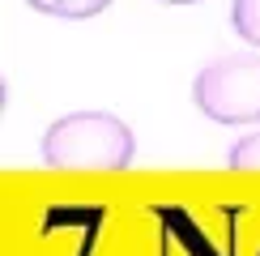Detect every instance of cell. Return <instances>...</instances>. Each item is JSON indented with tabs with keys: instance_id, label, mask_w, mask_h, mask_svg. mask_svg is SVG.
I'll return each instance as SVG.
<instances>
[{
	"instance_id": "obj_1",
	"label": "cell",
	"mask_w": 260,
	"mask_h": 256,
	"mask_svg": "<svg viewBox=\"0 0 260 256\" xmlns=\"http://www.w3.org/2000/svg\"><path fill=\"white\" fill-rule=\"evenodd\" d=\"M137 154V137L111 111H69L47 124L39 158L56 171H124Z\"/></svg>"
},
{
	"instance_id": "obj_2",
	"label": "cell",
	"mask_w": 260,
	"mask_h": 256,
	"mask_svg": "<svg viewBox=\"0 0 260 256\" xmlns=\"http://www.w3.org/2000/svg\"><path fill=\"white\" fill-rule=\"evenodd\" d=\"M192 103L213 124H256L260 120V56L235 51V56L209 60L192 81Z\"/></svg>"
},
{
	"instance_id": "obj_3",
	"label": "cell",
	"mask_w": 260,
	"mask_h": 256,
	"mask_svg": "<svg viewBox=\"0 0 260 256\" xmlns=\"http://www.w3.org/2000/svg\"><path fill=\"white\" fill-rule=\"evenodd\" d=\"M26 5L39 9V13H47V17H60V21H90L111 0H26Z\"/></svg>"
},
{
	"instance_id": "obj_4",
	"label": "cell",
	"mask_w": 260,
	"mask_h": 256,
	"mask_svg": "<svg viewBox=\"0 0 260 256\" xmlns=\"http://www.w3.org/2000/svg\"><path fill=\"white\" fill-rule=\"evenodd\" d=\"M231 26L247 47L260 51V0H231Z\"/></svg>"
},
{
	"instance_id": "obj_5",
	"label": "cell",
	"mask_w": 260,
	"mask_h": 256,
	"mask_svg": "<svg viewBox=\"0 0 260 256\" xmlns=\"http://www.w3.org/2000/svg\"><path fill=\"white\" fill-rule=\"evenodd\" d=\"M226 167H231V171H260V128L247 133V137H239V141L231 145Z\"/></svg>"
},
{
	"instance_id": "obj_6",
	"label": "cell",
	"mask_w": 260,
	"mask_h": 256,
	"mask_svg": "<svg viewBox=\"0 0 260 256\" xmlns=\"http://www.w3.org/2000/svg\"><path fill=\"white\" fill-rule=\"evenodd\" d=\"M162 5H197V0H162Z\"/></svg>"
}]
</instances>
